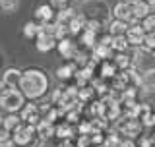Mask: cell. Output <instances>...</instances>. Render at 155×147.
Returning <instances> with one entry per match:
<instances>
[{
	"label": "cell",
	"instance_id": "6da1fadb",
	"mask_svg": "<svg viewBox=\"0 0 155 147\" xmlns=\"http://www.w3.org/2000/svg\"><path fill=\"white\" fill-rule=\"evenodd\" d=\"M19 91L25 95L29 101L43 99L48 91V77L47 74L39 68H27L21 74V81H19Z\"/></svg>",
	"mask_w": 155,
	"mask_h": 147
},
{
	"label": "cell",
	"instance_id": "7a4b0ae2",
	"mask_svg": "<svg viewBox=\"0 0 155 147\" xmlns=\"http://www.w3.org/2000/svg\"><path fill=\"white\" fill-rule=\"evenodd\" d=\"M0 106L6 112H19L25 106V95L19 89H10L0 93Z\"/></svg>",
	"mask_w": 155,
	"mask_h": 147
},
{
	"label": "cell",
	"instance_id": "3957f363",
	"mask_svg": "<svg viewBox=\"0 0 155 147\" xmlns=\"http://www.w3.org/2000/svg\"><path fill=\"white\" fill-rule=\"evenodd\" d=\"M21 74L18 68H8L2 74V81H0V93L10 91V89H19V81H21Z\"/></svg>",
	"mask_w": 155,
	"mask_h": 147
},
{
	"label": "cell",
	"instance_id": "277c9868",
	"mask_svg": "<svg viewBox=\"0 0 155 147\" xmlns=\"http://www.w3.org/2000/svg\"><path fill=\"white\" fill-rule=\"evenodd\" d=\"M145 35H147V33H145L142 23H134V25H130L128 31H126V37H128L130 47H142Z\"/></svg>",
	"mask_w": 155,
	"mask_h": 147
},
{
	"label": "cell",
	"instance_id": "5b68a950",
	"mask_svg": "<svg viewBox=\"0 0 155 147\" xmlns=\"http://www.w3.org/2000/svg\"><path fill=\"white\" fill-rule=\"evenodd\" d=\"M21 120L23 124H31V126H37L41 122V110L35 103H29L21 109Z\"/></svg>",
	"mask_w": 155,
	"mask_h": 147
},
{
	"label": "cell",
	"instance_id": "8992f818",
	"mask_svg": "<svg viewBox=\"0 0 155 147\" xmlns=\"http://www.w3.org/2000/svg\"><path fill=\"white\" fill-rule=\"evenodd\" d=\"M149 12H151V6H149L145 0H136V2H132V16L134 19L130 23H140V19H145L149 16Z\"/></svg>",
	"mask_w": 155,
	"mask_h": 147
},
{
	"label": "cell",
	"instance_id": "52a82bcc",
	"mask_svg": "<svg viewBox=\"0 0 155 147\" xmlns=\"http://www.w3.org/2000/svg\"><path fill=\"white\" fill-rule=\"evenodd\" d=\"M35 18H37V23L45 25V23H52V21H54L56 14H54V10H52L51 4H41V6L37 8V12H35Z\"/></svg>",
	"mask_w": 155,
	"mask_h": 147
},
{
	"label": "cell",
	"instance_id": "ba28073f",
	"mask_svg": "<svg viewBox=\"0 0 155 147\" xmlns=\"http://www.w3.org/2000/svg\"><path fill=\"white\" fill-rule=\"evenodd\" d=\"M113 16L114 19H122V21H132L134 16H132V4L128 2H118L116 6L113 8Z\"/></svg>",
	"mask_w": 155,
	"mask_h": 147
},
{
	"label": "cell",
	"instance_id": "9c48e42d",
	"mask_svg": "<svg viewBox=\"0 0 155 147\" xmlns=\"http://www.w3.org/2000/svg\"><path fill=\"white\" fill-rule=\"evenodd\" d=\"M56 39L54 37H51V35H45V33H39V37H37V51L39 52H48V51H52V48L56 47Z\"/></svg>",
	"mask_w": 155,
	"mask_h": 147
},
{
	"label": "cell",
	"instance_id": "30bf717a",
	"mask_svg": "<svg viewBox=\"0 0 155 147\" xmlns=\"http://www.w3.org/2000/svg\"><path fill=\"white\" fill-rule=\"evenodd\" d=\"M56 48H58V52H60L64 58H74L76 56V47H74V43L70 41V39H60V41L56 43Z\"/></svg>",
	"mask_w": 155,
	"mask_h": 147
},
{
	"label": "cell",
	"instance_id": "8fae6325",
	"mask_svg": "<svg viewBox=\"0 0 155 147\" xmlns=\"http://www.w3.org/2000/svg\"><path fill=\"white\" fill-rule=\"evenodd\" d=\"M56 134V128L52 126V122H47V120H41L37 124V136L41 139H47V138H52Z\"/></svg>",
	"mask_w": 155,
	"mask_h": 147
},
{
	"label": "cell",
	"instance_id": "7c38bea8",
	"mask_svg": "<svg viewBox=\"0 0 155 147\" xmlns=\"http://www.w3.org/2000/svg\"><path fill=\"white\" fill-rule=\"evenodd\" d=\"M128 21H122V19H113V21L109 23V35H126V31H128Z\"/></svg>",
	"mask_w": 155,
	"mask_h": 147
},
{
	"label": "cell",
	"instance_id": "4fadbf2b",
	"mask_svg": "<svg viewBox=\"0 0 155 147\" xmlns=\"http://www.w3.org/2000/svg\"><path fill=\"white\" fill-rule=\"evenodd\" d=\"M142 87L143 91H155V68H149L142 74Z\"/></svg>",
	"mask_w": 155,
	"mask_h": 147
},
{
	"label": "cell",
	"instance_id": "5bb4252c",
	"mask_svg": "<svg viewBox=\"0 0 155 147\" xmlns=\"http://www.w3.org/2000/svg\"><path fill=\"white\" fill-rule=\"evenodd\" d=\"M85 25H87V19L81 16V14H76V18L70 21V25H68V27H70L72 35H78V33H81L85 29Z\"/></svg>",
	"mask_w": 155,
	"mask_h": 147
},
{
	"label": "cell",
	"instance_id": "9a60e30c",
	"mask_svg": "<svg viewBox=\"0 0 155 147\" xmlns=\"http://www.w3.org/2000/svg\"><path fill=\"white\" fill-rule=\"evenodd\" d=\"M116 72H118V66L113 62H103V66H101V77L103 80H110V77H116Z\"/></svg>",
	"mask_w": 155,
	"mask_h": 147
},
{
	"label": "cell",
	"instance_id": "2e32d148",
	"mask_svg": "<svg viewBox=\"0 0 155 147\" xmlns=\"http://www.w3.org/2000/svg\"><path fill=\"white\" fill-rule=\"evenodd\" d=\"M128 47H130V43H128V37L126 35H116L113 37V45H110V48L116 52H126L128 51Z\"/></svg>",
	"mask_w": 155,
	"mask_h": 147
},
{
	"label": "cell",
	"instance_id": "e0dca14e",
	"mask_svg": "<svg viewBox=\"0 0 155 147\" xmlns=\"http://www.w3.org/2000/svg\"><path fill=\"white\" fill-rule=\"evenodd\" d=\"M76 18V10L72 8H62L60 12L56 14V23H64V25H70V21Z\"/></svg>",
	"mask_w": 155,
	"mask_h": 147
},
{
	"label": "cell",
	"instance_id": "ac0fdd59",
	"mask_svg": "<svg viewBox=\"0 0 155 147\" xmlns=\"http://www.w3.org/2000/svg\"><path fill=\"white\" fill-rule=\"evenodd\" d=\"M4 122H6V126H8V130H10V132H14V130L18 128V126H21V124H23L21 114H18V112H8V114L4 116Z\"/></svg>",
	"mask_w": 155,
	"mask_h": 147
},
{
	"label": "cell",
	"instance_id": "d6986e66",
	"mask_svg": "<svg viewBox=\"0 0 155 147\" xmlns=\"http://www.w3.org/2000/svg\"><path fill=\"white\" fill-rule=\"evenodd\" d=\"M80 70V68H78L76 64H66V66H60L56 70V77L58 80H70L72 76H74V74Z\"/></svg>",
	"mask_w": 155,
	"mask_h": 147
},
{
	"label": "cell",
	"instance_id": "ffe728a7",
	"mask_svg": "<svg viewBox=\"0 0 155 147\" xmlns=\"http://www.w3.org/2000/svg\"><path fill=\"white\" fill-rule=\"evenodd\" d=\"M110 48L109 45H103V43H97L95 48H93V60H105V58L110 56Z\"/></svg>",
	"mask_w": 155,
	"mask_h": 147
},
{
	"label": "cell",
	"instance_id": "44dd1931",
	"mask_svg": "<svg viewBox=\"0 0 155 147\" xmlns=\"http://www.w3.org/2000/svg\"><path fill=\"white\" fill-rule=\"evenodd\" d=\"M39 33H41V23L37 21H27L25 25H23V35L27 39H37Z\"/></svg>",
	"mask_w": 155,
	"mask_h": 147
},
{
	"label": "cell",
	"instance_id": "7402d4cb",
	"mask_svg": "<svg viewBox=\"0 0 155 147\" xmlns=\"http://www.w3.org/2000/svg\"><path fill=\"white\" fill-rule=\"evenodd\" d=\"M81 43H84V47H87V48H95V45H97V33L89 31V29H84V31H81Z\"/></svg>",
	"mask_w": 155,
	"mask_h": 147
},
{
	"label": "cell",
	"instance_id": "603a6c76",
	"mask_svg": "<svg viewBox=\"0 0 155 147\" xmlns=\"http://www.w3.org/2000/svg\"><path fill=\"white\" fill-rule=\"evenodd\" d=\"M114 64L118 66V70H128V68H132V60L126 52H118L114 56Z\"/></svg>",
	"mask_w": 155,
	"mask_h": 147
},
{
	"label": "cell",
	"instance_id": "cb8c5ba5",
	"mask_svg": "<svg viewBox=\"0 0 155 147\" xmlns=\"http://www.w3.org/2000/svg\"><path fill=\"white\" fill-rule=\"evenodd\" d=\"M58 138H62V139H70L72 136H74V128H72L70 124H62V126H58L56 128V134Z\"/></svg>",
	"mask_w": 155,
	"mask_h": 147
},
{
	"label": "cell",
	"instance_id": "d4e9b609",
	"mask_svg": "<svg viewBox=\"0 0 155 147\" xmlns=\"http://www.w3.org/2000/svg\"><path fill=\"white\" fill-rule=\"evenodd\" d=\"M142 25L145 29V33H151V35H155V14H149L145 19H142Z\"/></svg>",
	"mask_w": 155,
	"mask_h": 147
},
{
	"label": "cell",
	"instance_id": "484cf974",
	"mask_svg": "<svg viewBox=\"0 0 155 147\" xmlns=\"http://www.w3.org/2000/svg\"><path fill=\"white\" fill-rule=\"evenodd\" d=\"M68 33H70V27L64 25V23H56V25H54V39H56V41H60V39H66Z\"/></svg>",
	"mask_w": 155,
	"mask_h": 147
},
{
	"label": "cell",
	"instance_id": "4316f807",
	"mask_svg": "<svg viewBox=\"0 0 155 147\" xmlns=\"http://www.w3.org/2000/svg\"><path fill=\"white\" fill-rule=\"evenodd\" d=\"M18 8V0H0V10L4 14H12Z\"/></svg>",
	"mask_w": 155,
	"mask_h": 147
},
{
	"label": "cell",
	"instance_id": "83f0119b",
	"mask_svg": "<svg viewBox=\"0 0 155 147\" xmlns=\"http://www.w3.org/2000/svg\"><path fill=\"white\" fill-rule=\"evenodd\" d=\"M8 139H12V132L8 130L4 118H0V141H8Z\"/></svg>",
	"mask_w": 155,
	"mask_h": 147
},
{
	"label": "cell",
	"instance_id": "f1b7e54d",
	"mask_svg": "<svg viewBox=\"0 0 155 147\" xmlns=\"http://www.w3.org/2000/svg\"><path fill=\"white\" fill-rule=\"evenodd\" d=\"M142 48L143 51H151V48H155V35H151V33H147L145 35V39H143V45H142Z\"/></svg>",
	"mask_w": 155,
	"mask_h": 147
},
{
	"label": "cell",
	"instance_id": "f546056e",
	"mask_svg": "<svg viewBox=\"0 0 155 147\" xmlns=\"http://www.w3.org/2000/svg\"><path fill=\"white\" fill-rule=\"evenodd\" d=\"M93 93H95L93 87H81V89H80V103L91 99V97H93Z\"/></svg>",
	"mask_w": 155,
	"mask_h": 147
},
{
	"label": "cell",
	"instance_id": "4dcf8cb0",
	"mask_svg": "<svg viewBox=\"0 0 155 147\" xmlns=\"http://www.w3.org/2000/svg\"><path fill=\"white\" fill-rule=\"evenodd\" d=\"M99 27H101V23L95 21V19L87 21V25H85V29H89V31H95V33H99Z\"/></svg>",
	"mask_w": 155,
	"mask_h": 147
},
{
	"label": "cell",
	"instance_id": "1f68e13d",
	"mask_svg": "<svg viewBox=\"0 0 155 147\" xmlns=\"http://www.w3.org/2000/svg\"><path fill=\"white\" fill-rule=\"evenodd\" d=\"M118 147H136V141L132 138H122L120 143H118Z\"/></svg>",
	"mask_w": 155,
	"mask_h": 147
},
{
	"label": "cell",
	"instance_id": "d6a6232c",
	"mask_svg": "<svg viewBox=\"0 0 155 147\" xmlns=\"http://www.w3.org/2000/svg\"><path fill=\"white\" fill-rule=\"evenodd\" d=\"M140 147H155L153 138H142L140 139Z\"/></svg>",
	"mask_w": 155,
	"mask_h": 147
},
{
	"label": "cell",
	"instance_id": "836d02e7",
	"mask_svg": "<svg viewBox=\"0 0 155 147\" xmlns=\"http://www.w3.org/2000/svg\"><path fill=\"white\" fill-rule=\"evenodd\" d=\"M66 2H68V0H51V6H56V8H64L66 6Z\"/></svg>",
	"mask_w": 155,
	"mask_h": 147
},
{
	"label": "cell",
	"instance_id": "e575fe53",
	"mask_svg": "<svg viewBox=\"0 0 155 147\" xmlns=\"http://www.w3.org/2000/svg\"><path fill=\"white\" fill-rule=\"evenodd\" d=\"M0 147H14V143H12V139H8V141H0Z\"/></svg>",
	"mask_w": 155,
	"mask_h": 147
},
{
	"label": "cell",
	"instance_id": "d590c367",
	"mask_svg": "<svg viewBox=\"0 0 155 147\" xmlns=\"http://www.w3.org/2000/svg\"><path fill=\"white\" fill-rule=\"evenodd\" d=\"M58 147H74V145L70 143V139H64V141H62V143L58 145Z\"/></svg>",
	"mask_w": 155,
	"mask_h": 147
},
{
	"label": "cell",
	"instance_id": "8d00e7d4",
	"mask_svg": "<svg viewBox=\"0 0 155 147\" xmlns=\"http://www.w3.org/2000/svg\"><path fill=\"white\" fill-rule=\"evenodd\" d=\"M145 2H147V4H149V6H151V8L155 6V0H145Z\"/></svg>",
	"mask_w": 155,
	"mask_h": 147
},
{
	"label": "cell",
	"instance_id": "74e56055",
	"mask_svg": "<svg viewBox=\"0 0 155 147\" xmlns=\"http://www.w3.org/2000/svg\"><path fill=\"white\" fill-rule=\"evenodd\" d=\"M149 54H151V56L155 58V48H151V51H149Z\"/></svg>",
	"mask_w": 155,
	"mask_h": 147
},
{
	"label": "cell",
	"instance_id": "f35d334b",
	"mask_svg": "<svg viewBox=\"0 0 155 147\" xmlns=\"http://www.w3.org/2000/svg\"><path fill=\"white\" fill-rule=\"evenodd\" d=\"M122 2H128V4H132V2H136V0H122Z\"/></svg>",
	"mask_w": 155,
	"mask_h": 147
},
{
	"label": "cell",
	"instance_id": "ab89813d",
	"mask_svg": "<svg viewBox=\"0 0 155 147\" xmlns=\"http://www.w3.org/2000/svg\"><path fill=\"white\" fill-rule=\"evenodd\" d=\"M151 138H153V141H155V132H153V136H151Z\"/></svg>",
	"mask_w": 155,
	"mask_h": 147
},
{
	"label": "cell",
	"instance_id": "60d3db41",
	"mask_svg": "<svg viewBox=\"0 0 155 147\" xmlns=\"http://www.w3.org/2000/svg\"><path fill=\"white\" fill-rule=\"evenodd\" d=\"M93 147H103V145H93Z\"/></svg>",
	"mask_w": 155,
	"mask_h": 147
},
{
	"label": "cell",
	"instance_id": "b9f144b4",
	"mask_svg": "<svg viewBox=\"0 0 155 147\" xmlns=\"http://www.w3.org/2000/svg\"><path fill=\"white\" fill-rule=\"evenodd\" d=\"M103 147H105V145H103Z\"/></svg>",
	"mask_w": 155,
	"mask_h": 147
}]
</instances>
